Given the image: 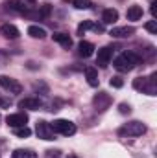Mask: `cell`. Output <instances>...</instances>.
Returning a JSON list of instances; mask_svg holds the SVG:
<instances>
[{"instance_id": "1", "label": "cell", "mask_w": 157, "mask_h": 158, "mask_svg": "<svg viewBox=\"0 0 157 158\" xmlns=\"http://www.w3.org/2000/svg\"><path fill=\"white\" fill-rule=\"evenodd\" d=\"M141 61H142V59H141V55H139L137 52H122L117 59L113 61V66L117 68L118 72L128 74V72H131L135 66H139Z\"/></svg>"}, {"instance_id": "2", "label": "cell", "mask_w": 157, "mask_h": 158, "mask_svg": "<svg viewBox=\"0 0 157 158\" xmlns=\"http://www.w3.org/2000/svg\"><path fill=\"white\" fill-rule=\"evenodd\" d=\"M133 88L139 92H144L148 96H155L157 94V74L154 72L148 77H137L133 81Z\"/></svg>"}, {"instance_id": "3", "label": "cell", "mask_w": 157, "mask_h": 158, "mask_svg": "<svg viewBox=\"0 0 157 158\" xmlns=\"http://www.w3.org/2000/svg\"><path fill=\"white\" fill-rule=\"evenodd\" d=\"M146 131L148 129L142 121H129V123H124L118 129V134L120 136H142Z\"/></svg>"}, {"instance_id": "4", "label": "cell", "mask_w": 157, "mask_h": 158, "mask_svg": "<svg viewBox=\"0 0 157 158\" xmlns=\"http://www.w3.org/2000/svg\"><path fill=\"white\" fill-rule=\"evenodd\" d=\"M50 125H52L54 132H57V134H61V136H72V134L76 132V125H74L72 121H69V119H56V121L50 123Z\"/></svg>"}, {"instance_id": "5", "label": "cell", "mask_w": 157, "mask_h": 158, "mask_svg": "<svg viewBox=\"0 0 157 158\" xmlns=\"http://www.w3.org/2000/svg\"><path fill=\"white\" fill-rule=\"evenodd\" d=\"M35 132H37V136H39L41 140H46V142H50V140H56V132H54V129H52V125L48 123V121H37V125H35Z\"/></svg>"}, {"instance_id": "6", "label": "cell", "mask_w": 157, "mask_h": 158, "mask_svg": "<svg viewBox=\"0 0 157 158\" xmlns=\"http://www.w3.org/2000/svg\"><path fill=\"white\" fill-rule=\"evenodd\" d=\"M111 103H113V99H111V96H109V94H105V92H98V94L92 98V105H94V109H96L98 112L107 110Z\"/></svg>"}, {"instance_id": "7", "label": "cell", "mask_w": 157, "mask_h": 158, "mask_svg": "<svg viewBox=\"0 0 157 158\" xmlns=\"http://www.w3.org/2000/svg\"><path fill=\"white\" fill-rule=\"evenodd\" d=\"M0 86L4 90H7L9 94H20L22 92V85L13 77H7V76H0Z\"/></svg>"}, {"instance_id": "8", "label": "cell", "mask_w": 157, "mask_h": 158, "mask_svg": "<svg viewBox=\"0 0 157 158\" xmlns=\"http://www.w3.org/2000/svg\"><path fill=\"white\" fill-rule=\"evenodd\" d=\"M111 57H113V48H111V46H104L102 50H98V55H96V64H98L100 68H105V66L109 64Z\"/></svg>"}, {"instance_id": "9", "label": "cell", "mask_w": 157, "mask_h": 158, "mask_svg": "<svg viewBox=\"0 0 157 158\" xmlns=\"http://www.w3.org/2000/svg\"><path fill=\"white\" fill-rule=\"evenodd\" d=\"M6 123H7L9 127H13V129H17V127H24V125L28 123V114H26V112H15V114H9V116L6 118Z\"/></svg>"}, {"instance_id": "10", "label": "cell", "mask_w": 157, "mask_h": 158, "mask_svg": "<svg viewBox=\"0 0 157 158\" xmlns=\"http://www.w3.org/2000/svg\"><path fill=\"white\" fill-rule=\"evenodd\" d=\"M133 33H135V28H133V26H120V28H113V30L109 31V35L115 37V39H128V37H131Z\"/></svg>"}, {"instance_id": "11", "label": "cell", "mask_w": 157, "mask_h": 158, "mask_svg": "<svg viewBox=\"0 0 157 158\" xmlns=\"http://www.w3.org/2000/svg\"><path fill=\"white\" fill-rule=\"evenodd\" d=\"M19 107L20 109H28V110H39L43 107V101L39 98H24L19 101Z\"/></svg>"}, {"instance_id": "12", "label": "cell", "mask_w": 157, "mask_h": 158, "mask_svg": "<svg viewBox=\"0 0 157 158\" xmlns=\"http://www.w3.org/2000/svg\"><path fill=\"white\" fill-rule=\"evenodd\" d=\"M0 35L6 37V39H19L20 31H19V28L13 26V24H2V26H0Z\"/></svg>"}, {"instance_id": "13", "label": "cell", "mask_w": 157, "mask_h": 158, "mask_svg": "<svg viewBox=\"0 0 157 158\" xmlns=\"http://www.w3.org/2000/svg\"><path fill=\"white\" fill-rule=\"evenodd\" d=\"M6 6H7L11 11L22 13V15H28V13H30V7H28V6H24L20 0H7V2H6Z\"/></svg>"}, {"instance_id": "14", "label": "cell", "mask_w": 157, "mask_h": 158, "mask_svg": "<svg viewBox=\"0 0 157 158\" xmlns=\"http://www.w3.org/2000/svg\"><path fill=\"white\" fill-rule=\"evenodd\" d=\"M117 20H118V11L117 9H113V7L104 9V13H102V22H104V24H115Z\"/></svg>"}, {"instance_id": "15", "label": "cell", "mask_w": 157, "mask_h": 158, "mask_svg": "<svg viewBox=\"0 0 157 158\" xmlns=\"http://www.w3.org/2000/svg\"><path fill=\"white\" fill-rule=\"evenodd\" d=\"M78 53L81 57H91L94 53V44L89 42V40H81L78 44Z\"/></svg>"}, {"instance_id": "16", "label": "cell", "mask_w": 157, "mask_h": 158, "mask_svg": "<svg viewBox=\"0 0 157 158\" xmlns=\"http://www.w3.org/2000/svg\"><path fill=\"white\" fill-rule=\"evenodd\" d=\"M85 77H87V83H89L91 86H98L100 79H98V70H96L94 66H87V68H85Z\"/></svg>"}, {"instance_id": "17", "label": "cell", "mask_w": 157, "mask_h": 158, "mask_svg": "<svg viewBox=\"0 0 157 158\" xmlns=\"http://www.w3.org/2000/svg\"><path fill=\"white\" fill-rule=\"evenodd\" d=\"M142 7L141 6H129L128 7V11H126V17H128V20H141L142 19Z\"/></svg>"}, {"instance_id": "18", "label": "cell", "mask_w": 157, "mask_h": 158, "mask_svg": "<svg viewBox=\"0 0 157 158\" xmlns=\"http://www.w3.org/2000/svg\"><path fill=\"white\" fill-rule=\"evenodd\" d=\"M52 39L56 40L57 44H61L63 48H67V50L72 46V39H70L67 33H54V35H52Z\"/></svg>"}, {"instance_id": "19", "label": "cell", "mask_w": 157, "mask_h": 158, "mask_svg": "<svg viewBox=\"0 0 157 158\" xmlns=\"http://www.w3.org/2000/svg\"><path fill=\"white\" fill-rule=\"evenodd\" d=\"M28 35L30 37H34V39H44L46 37V31H44V28H41V26H30L28 28Z\"/></svg>"}, {"instance_id": "20", "label": "cell", "mask_w": 157, "mask_h": 158, "mask_svg": "<svg viewBox=\"0 0 157 158\" xmlns=\"http://www.w3.org/2000/svg\"><path fill=\"white\" fill-rule=\"evenodd\" d=\"M11 158H37V155L30 149H15Z\"/></svg>"}, {"instance_id": "21", "label": "cell", "mask_w": 157, "mask_h": 158, "mask_svg": "<svg viewBox=\"0 0 157 158\" xmlns=\"http://www.w3.org/2000/svg\"><path fill=\"white\" fill-rule=\"evenodd\" d=\"M30 134H32V131H30L26 125H24V127H17V129H15V136H19V138H28Z\"/></svg>"}, {"instance_id": "22", "label": "cell", "mask_w": 157, "mask_h": 158, "mask_svg": "<svg viewBox=\"0 0 157 158\" xmlns=\"http://www.w3.org/2000/svg\"><path fill=\"white\" fill-rule=\"evenodd\" d=\"M72 4L78 9H89L91 7V0H72Z\"/></svg>"}, {"instance_id": "23", "label": "cell", "mask_w": 157, "mask_h": 158, "mask_svg": "<svg viewBox=\"0 0 157 158\" xmlns=\"http://www.w3.org/2000/svg\"><path fill=\"white\" fill-rule=\"evenodd\" d=\"M91 26H92V22H91V20H83V22L78 26V33H79V35H83L87 30H91Z\"/></svg>"}, {"instance_id": "24", "label": "cell", "mask_w": 157, "mask_h": 158, "mask_svg": "<svg viewBox=\"0 0 157 158\" xmlns=\"http://www.w3.org/2000/svg\"><path fill=\"white\" fill-rule=\"evenodd\" d=\"M109 85H111V86H115V88H122V86H124V81H122V77L115 76V77L109 81Z\"/></svg>"}, {"instance_id": "25", "label": "cell", "mask_w": 157, "mask_h": 158, "mask_svg": "<svg viewBox=\"0 0 157 158\" xmlns=\"http://www.w3.org/2000/svg\"><path fill=\"white\" fill-rule=\"evenodd\" d=\"M144 28H146V31H150V33H157V22H155V20L146 22V24H144Z\"/></svg>"}, {"instance_id": "26", "label": "cell", "mask_w": 157, "mask_h": 158, "mask_svg": "<svg viewBox=\"0 0 157 158\" xmlns=\"http://www.w3.org/2000/svg\"><path fill=\"white\" fill-rule=\"evenodd\" d=\"M118 110H120V114H129L131 112V107L128 103H120L118 105Z\"/></svg>"}, {"instance_id": "27", "label": "cell", "mask_w": 157, "mask_h": 158, "mask_svg": "<svg viewBox=\"0 0 157 158\" xmlns=\"http://www.w3.org/2000/svg\"><path fill=\"white\" fill-rule=\"evenodd\" d=\"M50 9H52V7H50L48 4H44L39 11V17H48V15H50Z\"/></svg>"}, {"instance_id": "28", "label": "cell", "mask_w": 157, "mask_h": 158, "mask_svg": "<svg viewBox=\"0 0 157 158\" xmlns=\"http://www.w3.org/2000/svg\"><path fill=\"white\" fill-rule=\"evenodd\" d=\"M91 30H92V31H96V33H102V31H104V24H94V22H92Z\"/></svg>"}, {"instance_id": "29", "label": "cell", "mask_w": 157, "mask_h": 158, "mask_svg": "<svg viewBox=\"0 0 157 158\" xmlns=\"http://www.w3.org/2000/svg\"><path fill=\"white\" fill-rule=\"evenodd\" d=\"M11 105V99H4V98H0V107L2 109H7Z\"/></svg>"}, {"instance_id": "30", "label": "cell", "mask_w": 157, "mask_h": 158, "mask_svg": "<svg viewBox=\"0 0 157 158\" xmlns=\"http://www.w3.org/2000/svg\"><path fill=\"white\" fill-rule=\"evenodd\" d=\"M150 11H152V15H154V17L157 15V2H152V7H150Z\"/></svg>"}, {"instance_id": "31", "label": "cell", "mask_w": 157, "mask_h": 158, "mask_svg": "<svg viewBox=\"0 0 157 158\" xmlns=\"http://www.w3.org/2000/svg\"><path fill=\"white\" fill-rule=\"evenodd\" d=\"M48 156L50 158H59V151H48Z\"/></svg>"}, {"instance_id": "32", "label": "cell", "mask_w": 157, "mask_h": 158, "mask_svg": "<svg viewBox=\"0 0 157 158\" xmlns=\"http://www.w3.org/2000/svg\"><path fill=\"white\" fill-rule=\"evenodd\" d=\"M69 158H78V156H74V155H69Z\"/></svg>"}, {"instance_id": "33", "label": "cell", "mask_w": 157, "mask_h": 158, "mask_svg": "<svg viewBox=\"0 0 157 158\" xmlns=\"http://www.w3.org/2000/svg\"><path fill=\"white\" fill-rule=\"evenodd\" d=\"M28 2H35V0H28Z\"/></svg>"}]
</instances>
